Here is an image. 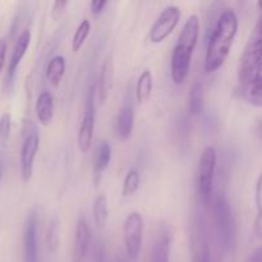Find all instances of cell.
Here are the masks:
<instances>
[{
  "label": "cell",
  "mask_w": 262,
  "mask_h": 262,
  "mask_svg": "<svg viewBox=\"0 0 262 262\" xmlns=\"http://www.w3.org/2000/svg\"><path fill=\"white\" fill-rule=\"evenodd\" d=\"M237 13L228 8L217 18L207 42L204 68L206 73L216 72L223 67L230 53L238 32Z\"/></svg>",
  "instance_id": "cell-1"
},
{
  "label": "cell",
  "mask_w": 262,
  "mask_h": 262,
  "mask_svg": "<svg viewBox=\"0 0 262 262\" xmlns=\"http://www.w3.org/2000/svg\"><path fill=\"white\" fill-rule=\"evenodd\" d=\"M200 27L201 26H200L199 15H189L179 33L176 46H174L173 54H171L170 76L171 81L177 86L183 84L188 77L192 55H193L200 37Z\"/></svg>",
  "instance_id": "cell-2"
},
{
  "label": "cell",
  "mask_w": 262,
  "mask_h": 262,
  "mask_svg": "<svg viewBox=\"0 0 262 262\" xmlns=\"http://www.w3.org/2000/svg\"><path fill=\"white\" fill-rule=\"evenodd\" d=\"M262 61V14L258 18L243 53L238 67V81L239 84L250 83L256 78Z\"/></svg>",
  "instance_id": "cell-3"
},
{
  "label": "cell",
  "mask_w": 262,
  "mask_h": 262,
  "mask_svg": "<svg viewBox=\"0 0 262 262\" xmlns=\"http://www.w3.org/2000/svg\"><path fill=\"white\" fill-rule=\"evenodd\" d=\"M217 154L214 146H206L202 150L199 159L197 168V179H199V193L202 204L210 206L212 202V191H214V177L216 169Z\"/></svg>",
  "instance_id": "cell-4"
},
{
  "label": "cell",
  "mask_w": 262,
  "mask_h": 262,
  "mask_svg": "<svg viewBox=\"0 0 262 262\" xmlns=\"http://www.w3.org/2000/svg\"><path fill=\"white\" fill-rule=\"evenodd\" d=\"M215 223L219 243L225 252L233 248L234 242V220H233L232 207L225 196H217L214 202Z\"/></svg>",
  "instance_id": "cell-5"
},
{
  "label": "cell",
  "mask_w": 262,
  "mask_h": 262,
  "mask_svg": "<svg viewBox=\"0 0 262 262\" xmlns=\"http://www.w3.org/2000/svg\"><path fill=\"white\" fill-rule=\"evenodd\" d=\"M143 217L141 212L132 211L127 215L123 224V239H124L125 253L132 261L140 256L143 242Z\"/></svg>",
  "instance_id": "cell-6"
},
{
  "label": "cell",
  "mask_w": 262,
  "mask_h": 262,
  "mask_svg": "<svg viewBox=\"0 0 262 262\" xmlns=\"http://www.w3.org/2000/svg\"><path fill=\"white\" fill-rule=\"evenodd\" d=\"M95 97H96V84H91L87 94L83 118L78 128V135H77V146H78V150L83 154L91 148L92 140H94L95 120H96Z\"/></svg>",
  "instance_id": "cell-7"
},
{
  "label": "cell",
  "mask_w": 262,
  "mask_h": 262,
  "mask_svg": "<svg viewBox=\"0 0 262 262\" xmlns=\"http://www.w3.org/2000/svg\"><path fill=\"white\" fill-rule=\"evenodd\" d=\"M181 15L182 12L178 5H168L164 8L150 28L148 38L151 42L160 43L165 41L178 26Z\"/></svg>",
  "instance_id": "cell-8"
},
{
  "label": "cell",
  "mask_w": 262,
  "mask_h": 262,
  "mask_svg": "<svg viewBox=\"0 0 262 262\" xmlns=\"http://www.w3.org/2000/svg\"><path fill=\"white\" fill-rule=\"evenodd\" d=\"M38 147H40V136L37 130H28L20 146L19 152V165H20V177L23 182H28L32 178L33 165H35V159L37 155Z\"/></svg>",
  "instance_id": "cell-9"
},
{
  "label": "cell",
  "mask_w": 262,
  "mask_h": 262,
  "mask_svg": "<svg viewBox=\"0 0 262 262\" xmlns=\"http://www.w3.org/2000/svg\"><path fill=\"white\" fill-rule=\"evenodd\" d=\"M37 227V212L31 211L23 229V262H38Z\"/></svg>",
  "instance_id": "cell-10"
},
{
  "label": "cell",
  "mask_w": 262,
  "mask_h": 262,
  "mask_svg": "<svg viewBox=\"0 0 262 262\" xmlns=\"http://www.w3.org/2000/svg\"><path fill=\"white\" fill-rule=\"evenodd\" d=\"M90 239H91V233H90L89 223L83 215L77 219L76 230H74V242H73V252H72V262H83L86 258L87 252L90 247Z\"/></svg>",
  "instance_id": "cell-11"
},
{
  "label": "cell",
  "mask_w": 262,
  "mask_h": 262,
  "mask_svg": "<svg viewBox=\"0 0 262 262\" xmlns=\"http://www.w3.org/2000/svg\"><path fill=\"white\" fill-rule=\"evenodd\" d=\"M171 234L165 225H160L156 230L155 239L151 248L150 262H170Z\"/></svg>",
  "instance_id": "cell-12"
},
{
  "label": "cell",
  "mask_w": 262,
  "mask_h": 262,
  "mask_svg": "<svg viewBox=\"0 0 262 262\" xmlns=\"http://www.w3.org/2000/svg\"><path fill=\"white\" fill-rule=\"evenodd\" d=\"M31 43V32L30 30L22 31L19 36L15 40L14 46H13L12 56H10L9 66H8V73H7V83L12 84L14 81L15 72H17L18 67H19L20 61H22L23 56L26 55L28 50V46Z\"/></svg>",
  "instance_id": "cell-13"
},
{
  "label": "cell",
  "mask_w": 262,
  "mask_h": 262,
  "mask_svg": "<svg viewBox=\"0 0 262 262\" xmlns=\"http://www.w3.org/2000/svg\"><path fill=\"white\" fill-rule=\"evenodd\" d=\"M192 262H211V251L200 219L194 222L192 233Z\"/></svg>",
  "instance_id": "cell-14"
},
{
  "label": "cell",
  "mask_w": 262,
  "mask_h": 262,
  "mask_svg": "<svg viewBox=\"0 0 262 262\" xmlns=\"http://www.w3.org/2000/svg\"><path fill=\"white\" fill-rule=\"evenodd\" d=\"M54 97L53 95L49 91H42L37 97V101H36V115H37V119L40 122L41 125L43 127H48L50 125V123L53 122L54 118Z\"/></svg>",
  "instance_id": "cell-15"
},
{
  "label": "cell",
  "mask_w": 262,
  "mask_h": 262,
  "mask_svg": "<svg viewBox=\"0 0 262 262\" xmlns=\"http://www.w3.org/2000/svg\"><path fill=\"white\" fill-rule=\"evenodd\" d=\"M110 160H112V146L106 140H102L97 147L96 156H95L94 164V182L95 184H99L101 181L102 173L109 166Z\"/></svg>",
  "instance_id": "cell-16"
},
{
  "label": "cell",
  "mask_w": 262,
  "mask_h": 262,
  "mask_svg": "<svg viewBox=\"0 0 262 262\" xmlns=\"http://www.w3.org/2000/svg\"><path fill=\"white\" fill-rule=\"evenodd\" d=\"M235 95L242 97L250 105L262 107V81L255 78L250 83L239 84L235 89Z\"/></svg>",
  "instance_id": "cell-17"
},
{
  "label": "cell",
  "mask_w": 262,
  "mask_h": 262,
  "mask_svg": "<svg viewBox=\"0 0 262 262\" xmlns=\"http://www.w3.org/2000/svg\"><path fill=\"white\" fill-rule=\"evenodd\" d=\"M135 127V112L130 105H124L117 118V133L120 140L125 141L132 136Z\"/></svg>",
  "instance_id": "cell-18"
},
{
  "label": "cell",
  "mask_w": 262,
  "mask_h": 262,
  "mask_svg": "<svg viewBox=\"0 0 262 262\" xmlns=\"http://www.w3.org/2000/svg\"><path fill=\"white\" fill-rule=\"evenodd\" d=\"M154 89V76L150 69H145L140 74L136 83V100L140 105L146 104L151 99Z\"/></svg>",
  "instance_id": "cell-19"
},
{
  "label": "cell",
  "mask_w": 262,
  "mask_h": 262,
  "mask_svg": "<svg viewBox=\"0 0 262 262\" xmlns=\"http://www.w3.org/2000/svg\"><path fill=\"white\" fill-rule=\"evenodd\" d=\"M67 63L66 58L63 55H55L50 59V61L46 66L45 76L46 79L54 87H58L63 79L64 73H66Z\"/></svg>",
  "instance_id": "cell-20"
},
{
  "label": "cell",
  "mask_w": 262,
  "mask_h": 262,
  "mask_svg": "<svg viewBox=\"0 0 262 262\" xmlns=\"http://www.w3.org/2000/svg\"><path fill=\"white\" fill-rule=\"evenodd\" d=\"M113 87V63L110 59L104 61L100 71L99 86H97V94H99V101L104 104L109 96L110 89Z\"/></svg>",
  "instance_id": "cell-21"
},
{
  "label": "cell",
  "mask_w": 262,
  "mask_h": 262,
  "mask_svg": "<svg viewBox=\"0 0 262 262\" xmlns=\"http://www.w3.org/2000/svg\"><path fill=\"white\" fill-rule=\"evenodd\" d=\"M92 216L99 229H104L106 227L107 219H109V206H107V199L105 194H99L95 199L94 205H92Z\"/></svg>",
  "instance_id": "cell-22"
},
{
  "label": "cell",
  "mask_w": 262,
  "mask_h": 262,
  "mask_svg": "<svg viewBox=\"0 0 262 262\" xmlns=\"http://www.w3.org/2000/svg\"><path fill=\"white\" fill-rule=\"evenodd\" d=\"M46 246L50 253H55L60 246V222L58 216H53L49 222L48 232H46Z\"/></svg>",
  "instance_id": "cell-23"
},
{
  "label": "cell",
  "mask_w": 262,
  "mask_h": 262,
  "mask_svg": "<svg viewBox=\"0 0 262 262\" xmlns=\"http://www.w3.org/2000/svg\"><path fill=\"white\" fill-rule=\"evenodd\" d=\"M204 110V86L200 81H196L191 86L189 92V113L192 115H200Z\"/></svg>",
  "instance_id": "cell-24"
},
{
  "label": "cell",
  "mask_w": 262,
  "mask_h": 262,
  "mask_svg": "<svg viewBox=\"0 0 262 262\" xmlns=\"http://www.w3.org/2000/svg\"><path fill=\"white\" fill-rule=\"evenodd\" d=\"M91 32V22H90L89 18H84L81 20L78 26H77L76 31H74L73 38H72V50L74 53L79 51L83 46L84 41L87 40V37L90 36Z\"/></svg>",
  "instance_id": "cell-25"
},
{
  "label": "cell",
  "mask_w": 262,
  "mask_h": 262,
  "mask_svg": "<svg viewBox=\"0 0 262 262\" xmlns=\"http://www.w3.org/2000/svg\"><path fill=\"white\" fill-rule=\"evenodd\" d=\"M140 182H141V176L140 171L137 169H130L129 171L125 176L124 182H123L122 187V196L123 197H130L137 192V189L140 188Z\"/></svg>",
  "instance_id": "cell-26"
},
{
  "label": "cell",
  "mask_w": 262,
  "mask_h": 262,
  "mask_svg": "<svg viewBox=\"0 0 262 262\" xmlns=\"http://www.w3.org/2000/svg\"><path fill=\"white\" fill-rule=\"evenodd\" d=\"M256 206H257V216L255 220V232L260 239H262V171L256 183Z\"/></svg>",
  "instance_id": "cell-27"
},
{
  "label": "cell",
  "mask_w": 262,
  "mask_h": 262,
  "mask_svg": "<svg viewBox=\"0 0 262 262\" xmlns=\"http://www.w3.org/2000/svg\"><path fill=\"white\" fill-rule=\"evenodd\" d=\"M10 128H12V117L9 113H4L0 117V141L3 143L7 142L10 136Z\"/></svg>",
  "instance_id": "cell-28"
},
{
  "label": "cell",
  "mask_w": 262,
  "mask_h": 262,
  "mask_svg": "<svg viewBox=\"0 0 262 262\" xmlns=\"http://www.w3.org/2000/svg\"><path fill=\"white\" fill-rule=\"evenodd\" d=\"M92 262H106V248L102 241H97L95 243L94 253H92Z\"/></svg>",
  "instance_id": "cell-29"
},
{
  "label": "cell",
  "mask_w": 262,
  "mask_h": 262,
  "mask_svg": "<svg viewBox=\"0 0 262 262\" xmlns=\"http://www.w3.org/2000/svg\"><path fill=\"white\" fill-rule=\"evenodd\" d=\"M106 5H107L106 0H94V2H91V4H90V9H91L92 14L99 15L104 12Z\"/></svg>",
  "instance_id": "cell-30"
},
{
  "label": "cell",
  "mask_w": 262,
  "mask_h": 262,
  "mask_svg": "<svg viewBox=\"0 0 262 262\" xmlns=\"http://www.w3.org/2000/svg\"><path fill=\"white\" fill-rule=\"evenodd\" d=\"M68 4H69L68 2H55V3H54V4H53V12H51L54 19H58V18L60 17L61 13L64 12V9H66L67 5H68Z\"/></svg>",
  "instance_id": "cell-31"
},
{
  "label": "cell",
  "mask_w": 262,
  "mask_h": 262,
  "mask_svg": "<svg viewBox=\"0 0 262 262\" xmlns=\"http://www.w3.org/2000/svg\"><path fill=\"white\" fill-rule=\"evenodd\" d=\"M246 262H262V246L256 248L250 256H248Z\"/></svg>",
  "instance_id": "cell-32"
},
{
  "label": "cell",
  "mask_w": 262,
  "mask_h": 262,
  "mask_svg": "<svg viewBox=\"0 0 262 262\" xmlns=\"http://www.w3.org/2000/svg\"><path fill=\"white\" fill-rule=\"evenodd\" d=\"M5 56H7V42L5 40H0V72L3 71V67H4Z\"/></svg>",
  "instance_id": "cell-33"
},
{
  "label": "cell",
  "mask_w": 262,
  "mask_h": 262,
  "mask_svg": "<svg viewBox=\"0 0 262 262\" xmlns=\"http://www.w3.org/2000/svg\"><path fill=\"white\" fill-rule=\"evenodd\" d=\"M256 133H257L258 137L262 140V119L257 123V125H256Z\"/></svg>",
  "instance_id": "cell-34"
},
{
  "label": "cell",
  "mask_w": 262,
  "mask_h": 262,
  "mask_svg": "<svg viewBox=\"0 0 262 262\" xmlns=\"http://www.w3.org/2000/svg\"><path fill=\"white\" fill-rule=\"evenodd\" d=\"M256 78L260 79V81H262V61H261V64H260V68H258V71H257V76H256Z\"/></svg>",
  "instance_id": "cell-35"
},
{
  "label": "cell",
  "mask_w": 262,
  "mask_h": 262,
  "mask_svg": "<svg viewBox=\"0 0 262 262\" xmlns=\"http://www.w3.org/2000/svg\"><path fill=\"white\" fill-rule=\"evenodd\" d=\"M115 262H125L124 260H123V258H120V257H118L117 260H115Z\"/></svg>",
  "instance_id": "cell-36"
}]
</instances>
